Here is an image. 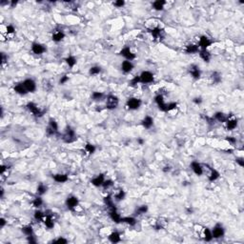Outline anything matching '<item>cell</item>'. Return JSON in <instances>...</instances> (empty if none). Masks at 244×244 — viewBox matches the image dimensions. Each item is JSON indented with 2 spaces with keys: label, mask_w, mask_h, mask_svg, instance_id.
<instances>
[{
  "label": "cell",
  "mask_w": 244,
  "mask_h": 244,
  "mask_svg": "<svg viewBox=\"0 0 244 244\" xmlns=\"http://www.w3.org/2000/svg\"><path fill=\"white\" fill-rule=\"evenodd\" d=\"M212 45V40H211L209 37H207L205 35H202L200 38H199V42H198V47L200 48V50H207V48L210 47Z\"/></svg>",
  "instance_id": "obj_8"
},
{
  "label": "cell",
  "mask_w": 244,
  "mask_h": 244,
  "mask_svg": "<svg viewBox=\"0 0 244 244\" xmlns=\"http://www.w3.org/2000/svg\"><path fill=\"white\" fill-rule=\"evenodd\" d=\"M10 4H11V8H14L16 5H17V1H14H14H11Z\"/></svg>",
  "instance_id": "obj_58"
},
{
  "label": "cell",
  "mask_w": 244,
  "mask_h": 244,
  "mask_svg": "<svg viewBox=\"0 0 244 244\" xmlns=\"http://www.w3.org/2000/svg\"><path fill=\"white\" fill-rule=\"evenodd\" d=\"M140 82V78H139V75H136L131 80V82H130V85L131 86H136V85Z\"/></svg>",
  "instance_id": "obj_46"
},
{
  "label": "cell",
  "mask_w": 244,
  "mask_h": 244,
  "mask_svg": "<svg viewBox=\"0 0 244 244\" xmlns=\"http://www.w3.org/2000/svg\"><path fill=\"white\" fill-rule=\"evenodd\" d=\"M52 242H55V243H67L68 240H67V239L63 238H59L57 239H55V240H54Z\"/></svg>",
  "instance_id": "obj_52"
},
{
  "label": "cell",
  "mask_w": 244,
  "mask_h": 244,
  "mask_svg": "<svg viewBox=\"0 0 244 244\" xmlns=\"http://www.w3.org/2000/svg\"><path fill=\"white\" fill-rule=\"evenodd\" d=\"M6 225V219L5 218H1L0 219V227H1V228H3L4 226Z\"/></svg>",
  "instance_id": "obj_57"
},
{
  "label": "cell",
  "mask_w": 244,
  "mask_h": 244,
  "mask_svg": "<svg viewBox=\"0 0 244 244\" xmlns=\"http://www.w3.org/2000/svg\"><path fill=\"white\" fill-rule=\"evenodd\" d=\"M170 170H171V168L169 167V166H165L164 169H163V172L164 173H167V172H170Z\"/></svg>",
  "instance_id": "obj_61"
},
{
  "label": "cell",
  "mask_w": 244,
  "mask_h": 244,
  "mask_svg": "<svg viewBox=\"0 0 244 244\" xmlns=\"http://www.w3.org/2000/svg\"><path fill=\"white\" fill-rule=\"evenodd\" d=\"M237 163L240 166V167H243L244 166V160H243V158H237Z\"/></svg>",
  "instance_id": "obj_56"
},
{
  "label": "cell",
  "mask_w": 244,
  "mask_h": 244,
  "mask_svg": "<svg viewBox=\"0 0 244 244\" xmlns=\"http://www.w3.org/2000/svg\"><path fill=\"white\" fill-rule=\"evenodd\" d=\"M65 61H66V63L68 64V66L70 68H74L76 64V58L72 55L68 56V57L65 59Z\"/></svg>",
  "instance_id": "obj_34"
},
{
  "label": "cell",
  "mask_w": 244,
  "mask_h": 244,
  "mask_svg": "<svg viewBox=\"0 0 244 244\" xmlns=\"http://www.w3.org/2000/svg\"><path fill=\"white\" fill-rule=\"evenodd\" d=\"M139 78L142 83H151L154 81V75L149 71H144L140 74Z\"/></svg>",
  "instance_id": "obj_7"
},
{
  "label": "cell",
  "mask_w": 244,
  "mask_h": 244,
  "mask_svg": "<svg viewBox=\"0 0 244 244\" xmlns=\"http://www.w3.org/2000/svg\"><path fill=\"white\" fill-rule=\"evenodd\" d=\"M23 85L24 87L26 88V90L28 93H34L36 90V84L32 79L28 78L23 81Z\"/></svg>",
  "instance_id": "obj_12"
},
{
  "label": "cell",
  "mask_w": 244,
  "mask_h": 244,
  "mask_svg": "<svg viewBox=\"0 0 244 244\" xmlns=\"http://www.w3.org/2000/svg\"><path fill=\"white\" fill-rule=\"evenodd\" d=\"M125 197V192L123 190H119L117 194H116V200H122Z\"/></svg>",
  "instance_id": "obj_45"
},
{
  "label": "cell",
  "mask_w": 244,
  "mask_h": 244,
  "mask_svg": "<svg viewBox=\"0 0 244 244\" xmlns=\"http://www.w3.org/2000/svg\"><path fill=\"white\" fill-rule=\"evenodd\" d=\"M121 222H124L130 226H135L136 224V219L133 217H126L121 218Z\"/></svg>",
  "instance_id": "obj_31"
},
{
  "label": "cell",
  "mask_w": 244,
  "mask_h": 244,
  "mask_svg": "<svg viewBox=\"0 0 244 244\" xmlns=\"http://www.w3.org/2000/svg\"><path fill=\"white\" fill-rule=\"evenodd\" d=\"M47 190H48L47 186H45L44 184H39L37 187V194L39 196H42V194H44L47 192Z\"/></svg>",
  "instance_id": "obj_43"
},
{
  "label": "cell",
  "mask_w": 244,
  "mask_h": 244,
  "mask_svg": "<svg viewBox=\"0 0 244 244\" xmlns=\"http://www.w3.org/2000/svg\"><path fill=\"white\" fill-rule=\"evenodd\" d=\"M78 203H79L78 198L75 196H71L66 199V206L70 210H74L75 208H76L78 206Z\"/></svg>",
  "instance_id": "obj_10"
},
{
  "label": "cell",
  "mask_w": 244,
  "mask_h": 244,
  "mask_svg": "<svg viewBox=\"0 0 244 244\" xmlns=\"http://www.w3.org/2000/svg\"><path fill=\"white\" fill-rule=\"evenodd\" d=\"M211 77H212L214 83H215V84L220 83V81H221V75L219 74L218 72H212V75H211Z\"/></svg>",
  "instance_id": "obj_35"
},
{
  "label": "cell",
  "mask_w": 244,
  "mask_h": 244,
  "mask_svg": "<svg viewBox=\"0 0 244 244\" xmlns=\"http://www.w3.org/2000/svg\"><path fill=\"white\" fill-rule=\"evenodd\" d=\"M104 181H105L104 174H98V176H96L95 177H93L91 182H92V184H93V186H95V187H100V186H102V184H103Z\"/></svg>",
  "instance_id": "obj_16"
},
{
  "label": "cell",
  "mask_w": 244,
  "mask_h": 244,
  "mask_svg": "<svg viewBox=\"0 0 244 244\" xmlns=\"http://www.w3.org/2000/svg\"><path fill=\"white\" fill-rule=\"evenodd\" d=\"M109 240L113 242V243H117L121 240V238H120V234L118 232H113V233L109 235Z\"/></svg>",
  "instance_id": "obj_29"
},
{
  "label": "cell",
  "mask_w": 244,
  "mask_h": 244,
  "mask_svg": "<svg viewBox=\"0 0 244 244\" xmlns=\"http://www.w3.org/2000/svg\"><path fill=\"white\" fill-rule=\"evenodd\" d=\"M1 56H2V63H5L6 62V55H5V54H4V52H2Z\"/></svg>",
  "instance_id": "obj_60"
},
{
  "label": "cell",
  "mask_w": 244,
  "mask_h": 244,
  "mask_svg": "<svg viewBox=\"0 0 244 244\" xmlns=\"http://www.w3.org/2000/svg\"><path fill=\"white\" fill-rule=\"evenodd\" d=\"M42 204H43V200L40 197H35L34 200H32V205H34V207H35V208H39V207L42 206Z\"/></svg>",
  "instance_id": "obj_39"
},
{
  "label": "cell",
  "mask_w": 244,
  "mask_h": 244,
  "mask_svg": "<svg viewBox=\"0 0 244 244\" xmlns=\"http://www.w3.org/2000/svg\"><path fill=\"white\" fill-rule=\"evenodd\" d=\"M210 170H211V174H210V176L208 177V179H209V181L213 182L215 180H217V178L219 177V173L217 172V170L212 169V168H210Z\"/></svg>",
  "instance_id": "obj_33"
},
{
  "label": "cell",
  "mask_w": 244,
  "mask_h": 244,
  "mask_svg": "<svg viewBox=\"0 0 244 244\" xmlns=\"http://www.w3.org/2000/svg\"><path fill=\"white\" fill-rule=\"evenodd\" d=\"M113 5H115L116 7H117V8H122L125 5V1H123V0H117V1H116L115 3H113Z\"/></svg>",
  "instance_id": "obj_48"
},
{
  "label": "cell",
  "mask_w": 244,
  "mask_h": 244,
  "mask_svg": "<svg viewBox=\"0 0 244 244\" xmlns=\"http://www.w3.org/2000/svg\"><path fill=\"white\" fill-rule=\"evenodd\" d=\"M104 202H105V204H106L110 209L112 210H116V206L115 204H113V198L111 196H107V197H104Z\"/></svg>",
  "instance_id": "obj_32"
},
{
  "label": "cell",
  "mask_w": 244,
  "mask_h": 244,
  "mask_svg": "<svg viewBox=\"0 0 244 244\" xmlns=\"http://www.w3.org/2000/svg\"><path fill=\"white\" fill-rule=\"evenodd\" d=\"M100 72H101V68L100 67L93 66V67H92L90 69V70H89V74H90L91 75H96L100 74Z\"/></svg>",
  "instance_id": "obj_40"
},
{
  "label": "cell",
  "mask_w": 244,
  "mask_h": 244,
  "mask_svg": "<svg viewBox=\"0 0 244 244\" xmlns=\"http://www.w3.org/2000/svg\"><path fill=\"white\" fill-rule=\"evenodd\" d=\"M28 242L31 243V244H34L36 243V239L34 238V235H28Z\"/></svg>",
  "instance_id": "obj_50"
},
{
  "label": "cell",
  "mask_w": 244,
  "mask_h": 244,
  "mask_svg": "<svg viewBox=\"0 0 244 244\" xmlns=\"http://www.w3.org/2000/svg\"><path fill=\"white\" fill-rule=\"evenodd\" d=\"M27 108H28V110H29V111H30L34 116L40 117V116H42L44 115V112L41 111V110H40V109L38 108L37 105L34 104V102H29V103H28V104H27Z\"/></svg>",
  "instance_id": "obj_4"
},
{
  "label": "cell",
  "mask_w": 244,
  "mask_h": 244,
  "mask_svg": "<svg viewBox=\"0 0 244 244\" xmlns=\"http://www.w3.org/2000/svg\"><path fill=\"white\" fill-rule=\"evenodd\" d=\"M238 126V119L235 118H233V119H228L226 121V128L228 131H232V130H234L237 128Z\"/></svg>",
  "instance_id": "obj_26"
},
{
  "label": "cell",
  "mask_w": 244,
  "mask_h": 244,
  "mask_svg": "<svg viewBox=\"0 0 244 244\" xmlns=\"http://www.w3.org/2000/svg\"><path fill=\"white\" fill-rule=\"evenodd\" d=\"M142 125H143V127L145 129H150L152 127V126L154 125V119H153V117L151 116H145L143 120H142Z\"/></svg>",
  "instance_id": "obj_24"
},
{
  "label": "cell",
  "mask_w": 244,
  "mask_h": 244,
  "mask_svg": "<svg viewBox=\"0 0 244 244\" xmlns=\"http://www.w3.org/2000/svg\"><path fill=\"white\" fill-rule=\"evenodd\" d=\"M65 37V34L61 31V30H56L55 31V32L52 34V39L54 40L55 42H60L61 40H63Z\"/></svg>",
  "instance_id": "obj_19"
},
{
  "label": "cell",
  "mask_w": 244,
  "mask_h": 244,
  "mask_svg": "<svg viewBox=\"0 0 244 244\" xmlns=\"http://www.w3.org/2000/svg\"><path fill=\"white\" fill-rule=\"evenodd\" d=\"M226 140L228 141L229 143H231V144H235V142H237V139H235V138L233 137V136H227Z\"/></svg>",
  "instance_id": "obj_54"
},
{
  "label": "cell",
  "mask_w": 244,
  "mask_h": 244,
  "mask_svg": "<svg viewBox=\"0 0 244 244\" xmlns=\"http://www.w3.org/2000/svg\"><path fill=\"white\" fill-rule=\"evenodd\" d=\"M165 4L166 2L163 1V0H156V1L153 3V8L156 11H163Z\"/></svg>",
  "instance_id": "obj_30"
},
{
  "label": "cell",
  "mask_w": 244,
  "mask_h": 244,
  "mask_svg": "<svg viewBox=\"0 0 244 244\" xmlns=\"http://www.w3.org/2000/svg\"><path fill=\"white\" fill-rule=\"evenodd\" d=\"M147 211H148V206L147 205H141L137 208L136 214L137 215H142V214L147 213Z\"/></svg>",
  "instance_id": "obj_44"
},
{
  "label": "cell",
  "mask_w": 244,
  "mask_h": 244,
  "mask_svg": "<svg viewBox=\"0 0 244 244\" xmlns=\"http://www.w3.org/2000/svg\"><path fill=\"white\" fill-rule=\"evenodd\" d=\"M69 80V76L68 75H63V76H61V78L59 80V84L60 85H64L65 83L67 82V81Z\"/></svg>",
  "instance_id": "obj_49"
},
{
  "label": "cell",
  "mask_w": 244,
  "mask_h": 244,
  "mask_svg": "<svg viewBox=\"0 0 244 244\" xmlns=\"http://www.w3.org/2000/svg\"><path fill=\"white\" fill-rule=\"evenodd\" d=\"M164 30L162 28L159 27H156L151 31V34L154 36V39H160V37H162V34H163Z\"/></svg>",
  "instance_id": "obj_20"
},
{
  "label": "cell",
  "mask_w": 244,
  "mask_h": 244,
  "mask_svg": "<svg viewBox=\"0 0 244 244\" xmlns=\"http://www.w3.org/2000/svg\"><path fill=\"white\" fill-rule=\"evenodd\" d=\"M121 69L125 74H128V72H130L133 69V64L132 63V61L125 60L121 64Z\"/></svg>",
  "instance_id": "obj_17"
},
{
  "label": "cell",
  "mask_w": 244,
  "mask_h": 244,
  "mask_svg": "<svg viewBox=\"0 0 244 244\" xmlns=\"http://www.w3.org/2000/svg\"><path fill=\"white\" fill-rule=\"evenodd\" d=\"M119 103V99L118 97L113 95H110L107 96V100H106V107L109 110H113L116 109L117 106H118Z\"/></svg>",
  "instance_id": "obj_2"
},
{
  "label": "cell",
  "mask_w": 244,
  "mask_h": 244,
  "mask_svg": "<svg viewBox=\"0 0 244 244\" xmlns=\"http://www.w3.org/2000/svg\"><path fill=\"white\" fill-rule=\"evenodd\" d=\"M44 217H45V213H43L42 211L36 210L34 212V218L36 220H43Z\"/></svg>",
  "instance_id": "obj_41"
},
{
  "label": "cell",
  "mask_w": 244,
  "mask_h": 244,
  "mask_svg": "<svg viewBox=\"0 0 244 244\" xmlns=\"http://www.w3.org/2000/svg\"><path fill=\"white\" fill-rule=\"evenodd\" d=\"M191 167H192V170L194 171V173L196 174L197 176H201L203 174V168L198 162H197V161L192 162V163H191Z\"/></svg>",
  "instance_id": "obj_18"
},
{
  "label": "cell",
  "mask_w": 244,
  "mask_h": 244,
  "mask_svg": "<svg viewBox=\"0 0 244 244\" xmlns=\"http://www.w3.org/2000/svg\"><path fill=\"white\" fill-rule=\"evenodd\" d=\"M103 93H101V92H93V95H92V97H93V100H101L103 98Z\"/></svg>",
  "instance_id": "obj_42"
},
{
  "label": "cell",
  "mask_w": 244,
  "mask_h": 244,
  "mask_svg": "<svg viewBox=\"0 0 244 244\" xmlns=\"http://www.w3.org/2000/svg\"><path fill=\"white\" fill-rule=\"evenodd\" d=\"M113 185V182L111 180V179H108V180H105L102 184V187L104 189H109L110 187H112Z\"/></svg>",
  "instance_id": "obj_47"
},
{
  "label": "cell",
  "mask_w": 244,
  "mask_h": 244,
  "mask_svg": "<svg viewBox=\"0 0 244 244\" xmlns=\"http://www.w3.org/2000/svg\"><path fill=\"white\" fill-rule=\"evenodd\" d=\"M154 101H156V105L158 106V109L162 112H168V104L165 103L163 95H158L154 97Z\"/></svg>",
  "instance_id": "obj_5"
},
{
  "label": "cell",
  "mask_w": 244,
  "mask_h": 244,
  "mask_svg": "<svg viewBox=\"0 0 244 244\" xmlns=\"http://www.w3.org/2000/svg\"><path fill=\"white\" fill-rule=\"evenodd\" d=\"M137 143L139 144V145H143V143H144V140L142 139V138H137Z\"/></svg>",
  "instance_id": "obj_59"
},
{
  "label": "cell",
  "mask_w": 244,
  "mask_h": 244,
  "mask_svg": "<svg viewBox=\"0 0 244 244\" xmlns=\"http://www.w3.org/2000/svg\"><path fill=\"white\" fill-rule=\"evenodd\" d=\"M14 31H15V29H14V26H11V25L7 26V32L8 34H14Z\"/></svg>",
  "instance_id": "obj_53"
},
{
  "label": "cell",
  "mask_w": 244,
  "mask_h": 244,
  "mask_svg": "<svg viewBox=\"0 0 244 244\" xmlns=\"http://www.w3.org/2000/svg\"><path fill=\"white\" fill-rule=\"evenodd\" d=\"M14 90L15 93H19V95H26V93H28L27 90H26V88L24 87L23 83H18V84H16L15 86L14 87Z\"/></svg>",
  "instance_id": "obj_27"
},
{
  "label": "cell",
  "mask_w": 244,
  "mask_h": 244,
  "mask_svg": "<svg viewBox=\"0 0 244 244\" xmlns=\"http://www.w3.org/2000/svg\"><path fill=\"white\" fill-rule=\"evenodd\" d=\"M47 135L48 136H55L58 133V124L55 119L51 118L49 122V127L47 128Z\"/></svg>",
  "instance_id": "obj_3"
},
{
  "label": "cell",
  "mask_w": 244,
  "mask_h": 244,
  "mask_svg": "<svg viewBox=\"0 0 244 244\" xmlns=\"http://www.w3.org/2000/svg\"><path fill=\"white\" fill-rule=\"evenodd\" d=\"M199 52V47L198 45H196V44H189L188 46H186L185 48V52L186 54H197V52Z\"/></svg>",
  "instance_id": "obj_22"
},
{
  "label": "cell",
  "mask_w": 244,
  "mask_h": 244,
  "mask_svg": "<svg viewBox=\"0 0 244 244\" xmlns=\"http://www.w3.org/2000/svg\"><path fill=\"white\" fill-rule=\"evenodd\" d=\"M203 235H204V239H205L206 241H211L213 239L212 231H211L209 228H204V231H203Z\"/></svg>",
  "instance_id": "obj_36"
},
{
  "label": "cell",
  "mask_w": 244,
  "mask_h": 244,
  "mask_svg": "<svg viewBox=\"0 0 244 244\" xmlns=\"http://www.w3.org/2000/svg\"><path fill=\"white\" fill-rule=\"evenodd\" d=\"M126 106L130 110H137L141 106V100L136 98V97H131V98H129L127 100Z\"/></svg>",
  "instance_id": "obj_6"
},
{
  "label": "cell",
  "mask_w": 244,
  "mask_h": 244,
  "mask_svg": "<svg viewBox=\"0 0 244 244\" xmlns=\"http://www.w3.org/2000/svg\"><path fill=\"white\" fill-rule=\"evenodd\" d=\"M85 150H86V152L90 154H93V153L95 152V146L93 145L92 143H87L85 145Z\"/></svg>",
  "instance_id": "obj_38"
},
{
  "label": "cell",
  "mask_w": 244,
  "mask_h": 244,
  "mask_svg": "<svg viewBox=\"0 0 244 244\" xmlns=\"http://www.w3.org/2000/svg\"><path fill=\"white\" fill-rule=\"evenodd\" d=\"M52 178H54V180L58 182V183H64L68 181V176L67 174H55V176H52Z\"/></svg>",
  "instance_id": "obj_25"
},
{
  "label": "cell",
  "mask_w": 244,
  "mask_h": 244,
  "mask_svg": "<svg viewBox=\"0 0 244 244\" xmlns=\"http://www.w3.org/2000/svg\"><path fill=\"white\" fill-rule=\"evenodd\" d=\"M119 54L123 56V57L126 58V60H129V61H132L136 58V55L133 54V52L131 51V49L129 47H125L123 48L122 50L120 51Z\"/></svg>",
  "instance_id": "obj_9"
},
{
  "label": "cell",
  "mask_w": 244,
  "mask_h": 244,
  "mask_svg": "<svg viewBox=\"0 0 244 244\" xmlns=\"http://www.w3.org/2000/svg\"><path fill=\"white\" fill-rule=\"evenodd\" d=\"M177 107V103H176V102H171V103H169V104H168V112L172 111V110H174V109H176Z\"/></svg>",
  "instance_id": "obj_51"
},
{
  "label": "cell",
  "mask_w": 244,
  "mask_h": 244,
  "mask_svg": "<svg viewBox=\"0 0 244 244\" xmlns=\"http://www.w3.org/2000/svg\"><path fill=\"white\" fill-rule=\"evenodd\" d=\"M22 232H23V234H25L27 235V237H28V235H34V230H32V227L31 225L24 226L23 228H22Z\"/></svg>",
  "instance_id": "obj_37"
},
{
  "label": "cell",
  "mask_w": 244,
  "mask_h": 244,
  "mask_svg": "<svg viewBox=\"0 0 244 244\" xmlns=\"http://www.w3.org/2000/svg\"><path fill=\"white\" fill-rule=\"evenodd\" d=\"M32 51L35 55H42L46 52V48L44 45H42V44L34 42V43H32Z\"/></svg>",
  "instance_id": "obj_13"
},
{
  "label": "cell",
  "mask_w": 244,
  "mask_h": 244,
  "mask_svg": "<svg viewBox=\"0 0 244 244\" xmlns=\"http://www.w3.org/2000/svg\"><path fill=\"white\" fill-rule=\"evenodd\" d=\"M199 56H200V58L204 61V62H210L211 60V54L208 50H199Z\"/></svg>",
  "instance_id": "obj_21"
},
{
  "label": "cell",
  "mask_w": 244,
  "mask_h": 244,
  "mask_svg": "<svg viewBox=\"0 0 244 244\" xmlns=\"http://www.w3.org/2000/svg\"><path fill=\"white\" fill-rule=\"evenodd\" d=\"M189 72L191 75L193 76V78L194 79H199L200 78V75H201V72L199 70V67L196 64H193L191 65L190 68H189Z\"/></svg>",
  "instance_id": "obj_14"
},
{
  "label": "cell",
  "mask_w": 244,
  "mask_h": 244,
  "mask_svg": "<svg viewBox=\"0 0 244 244\" xmlns=\"http://www.w3.org/2000/svg\"><path fill=\"white\" fill-rule=\"evenodd\" d=\"M193 101H194V104L200 105V104L202 103V98H201V97H194V98L193 99Z\"/></svg>",
  "instance_id": "obj_55"
},
{
  "label": "cell",
  "mask_w": 244,
  "mask_h": 244,
  "mask_svg": "<svg viewBox=\"0 0 244 244\" xmlns=\"http://www.w3.org/2000/svg\"><path fill=\"white\" fill-rule=\"evenodd\" d=\"M110 217L112 218L113 221H115L116 223H120L121 222V217L120 215L116 212V210H112L111 212H110Z\"/></svg>",
  "instance_id": "obj_28"
},
{
  "label": "cell",
  "mask_w": 244,
  "mask_h": 244,
  "mask_svg": "<svg viewBox=\"0 0 244 244\" xmlns=\"http://www.w3.org/2000/svg\"><path fill=\"white\" fill-rule=\"evenodd\" d=\"M215 119H217V121L221 122V123H224L227 120L229 119V116H226L224 113L222 112H217L215 113Z\"/></svg>",
  "instance_id": "obj_23"
},
{
  "label": "cell",
  "mask_w": 244,
  "mask_h": 244,
  "mask_svg": "<svg viewBox=\"0 0 244 244\" xmlns=\"http://www.w3.org/2000/svg\"><path fill=\"white\" fill-rule=\"evenodd\" d=\"M63 140L66 143H72L75 140V133L70 126H68L65 130V133L63 135Z\"/></svg>",
  "instance_id": "obj_1"
},
{
  "label": "cell",
  "mask_w": 244,
  "mask_h": 244,
  "mask_svg": "<svg viewBox=\"0 0 244 244\" xmlns=\"http://www.w3.org/2000/svg\"><path fill=\"white\" fill-rule=\"evenodd\" d=\"M224 233L225 232H224V229H223V227L220 224H217L214 227V229L212 230L213 238H220L224 235Z\"/></svg>",
  "instance_id": "obj_11"
},
{
  "label": "cell",
  "mask_w": 244,
  "mask_h": 244,
  "mask_svg": "<svg viewBox=\"0 0 244 244\" xmlns=\"http://www.w3.org/2000/svg\"><path fill=\"white\" fill-rule=\"evenodd\" d=\"M43 222L47 228H49V229L54 228L55 221H54V219H52V214H47L45 212V217L43 218Z\"/></svg>",
  "instance_id": "obj_15"
}]
</instances>
